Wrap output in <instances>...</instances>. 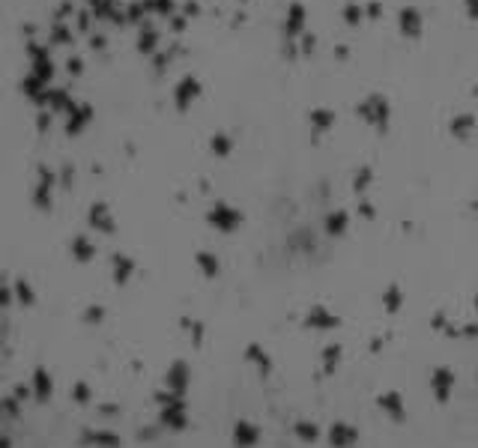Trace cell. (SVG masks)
<instances>
[{
    "mask_svg": "<svg viewBox=\"0 0 478 448\" xmlns=\"http://www.w3.org/2000/svg\"><path fill=\"white\" fill-rule=\"evenodd\" d=\"M401 30L407 33L410 39H418L421 36V18L415 9H401Z\"/></svg>",
    "mask_w": 478,
    "mask_h": 448,
    "instance_id": "1",
    "label": "cell"
},
{
    "mask_svg": "<svg viewBox=\"0 0 478 448\" xmlns=\"http://www.w3.org/2000/svg\"><path fill=\"white\" fill-rule=\"evenodd\" d=\"M302 27H305V9H302V3H293L287 12V36L302 33Z\"/></svg>",
    "mask_w": 478,
    "mask_h": 448,
    "instance_id": "2",
    "label": "cell"
},
{
    "mask_svg": "<svg viewBox=\"0 0 478 448\" xmlns=\"http://www.w3.org/2000/svg\"><path fill=\"white\" fill-rule=\"evenodd\" d=\"M138 48H141L144 54H153V51L159 48V33L153 30L150 24H144V27H141V36H138Z\"/></svg>",
    "mask_w": 478,
    "mask_h": 448,
    "instance_id": "3",
    "label": "cell"
},
{
    "mask_svg": "<svg viewBox=\"0 0 478 448\" xmlns=\"http://www.w3.org/2000/svg\"><path fill=\"white\" fill-rule=\"evenodd\" d=\"M189 96H191V99L197 96V81H194V78H186V81L180 84V93H177L180 108H186V105H189Z\"/></svg>",
    "mask_w": 478,
    "mask_h": 448,
    "instance_id": "4",
    "label": "cell"
},
{
    "mask_svg": "<svg viewBox=\"0 0 478 448\" xmlns=\"http://www.w3.org/2000/svg\"><path fill=\"white\" fill-rule=\"evenodd\" d=\"M51 42H54V45H66V42H72V30L66 27L63 21H54V24H51Z\"/></svg>",
    "mask_w": 478,
    "mask_h": 448,
    "instance_id": "5",
    "label": "cell"
},
{
    "mask_svg": "<svg viewBox=\"0 0 478 448\" xmlns=\"http://www.w3.org/2000/svg\"><path fill=\"white\" fill-rule=\"evenodd\" d=\"M153 15L173 18V0H153Z\"/></svg>",
    "mask_w": 478,
    "mask_h": 448,
    "instance_id": "6",
    "label": "cell"
},
{
    "mask_svg": "<svg viewBox=\"0 0 478 448\" xmlns=\"http://www.w3.org/2000/svg\"><path fill=\"white\" fill-rule=\"evenodd\" d=\"M344 18H347V24H359V21L365 18V9H362V6H356V3H350V6L344 9Z\"/></svg>",
    "mask_w": 478,
    "mask_h": 448,
    "instance_id": "7",
    "label": "cell"
},
{
    "mask_svg": "<svg viewBox=\"0 0 478 448\" xmlns=\"http://www.w3.org/2000/svg\"><path fill=\"white\" fill-rule=\"evenodd\" d=\"M78 27H81V30H90V15H87V12L78 15Z\"/></svg>",
    "mask_w": 478,
    "mask_h": 448,
    "instance_id": "8",
    "label": "cell"
},
{
    "mask_svg": "<svg viewBox=\"0 0 478 448\" xmlns=\"http://www.w3.org/2000/svg\"><path fill=\"white\" fill-rule=\"evenodd\" d=\"M170 27H173V30L180 33V30H183V27H186V18H183V15H173V21H170Z\"/></svg>",
    "mask_w": 478,
    "mask_h": 448,
    "instance_id": "9",
    "label": "cell"
},
{
    "mask_svg": "<svg viewBox=\"0 0 478 448\" xmlns=\"http://www.w3.org/2000/svg\"><path fill=\"white\" fill-rule=\"evenodd\" d=\"M466 9H469V18L478 21V0H466Z\"/></svg>",
    "mask_w": 478,
    "mask_h": 448,
    "instance_id": "10",
    "label": "cell"
},
{
    "mask_svg": "<svg viewBox=\"0 0 478 448\" xmlns=\"http://www.w3.org/2000/svg\"><path fill=\"white\" fill-rule=\"evenodd\" d=\"M302 51H305V54L314 51V36H305V39H302Z\"/></svg>",
    "mask_w": 478,
    "mask_h": 448,
    "instance_id": "11",
    "label": "cell"
},
{
    "mask_svg": "<svg viewBox=\"0 0 478 448\" xmlns=\"http://www.w3.org/2000/svg\"><path fill=\"white\" fill-rule=\"evenodd\" d=\"M69 72H72V75H78V72H81V60H78V57H75V60H69Z\"/></svg>",
    "mask_w": 478,
    "mask_h": 448,
    "instance_id": "12",
    "label": "cell"
},
{
    "mask_svg": "<svg viewBox=\"0 0 478 448\" xmlns=\"http://www.w3.org/2000/svg\"><path fill=\"white\" fill-rule=\"evenodd\" d=\"M380 3H371V6H368V15H371V18H380Z\"/></svg>",
    "mask_w": 478,
    "mask_h": 448,
    "instance_id": "13",
    "label": "cell"
},
{
    "mask_svg": "<svg viewBox=\"0 0 478 448\" xmlns=\"http://www.w3.org/2000/svg\"><path fill=\"white\" fill-rule=\"evenodd\" d=\"M93 48H105V36H93V42H90Z\"/></svg>",
    "mask_w": 478,
    "mask_h": 448,
    "instance_id": "14",
    "label": "cell"
}]
</instances>
